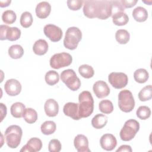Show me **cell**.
Instances as JSON below:
<instances>
[{
	"label": "cell",
	"instance_id": "cell-1",
	"mask_svg": "<svg viewBox=\"0 0 152 152\" xmlns=\"http://www.w3.org/2000/svg\"><path fill=\"white\" fill-rule=\"evenodd\" d=\"M83 3V13L87 18L106 20L112 15L111 1L88 0Z\"/></svg>",
	"mask_w": 152,
	"mask_h": 152
},
{
	"label": "cell",
	"instance_id": "cell-2",
	"mask_svg": "<svg viewBox=\"0 0 152 152\" xmlns=\"http://www.w3.org/2000/svg\"><path fill=\"white\" fill-rule=\"evenodd\" d=\"M79 114L81 118H87L91 115L94 109V100L88 91L81 92L78 96Z\"/></svg>",
	"mask_w": 152,
	"mask_h": 152
},
{
	"label": "cell",
	"instance_id": "cell-3",
	"mask_svg": "<svg viewBox=\"0 0 152 152\" xmlns=\"http://www.w3.org/2000/svg\"><path fill=\"white\" fill-rule=\"evenodd\" d=\"M23 131L20 126L12 125L8 126L5 131V137L7 145L11 148H17L20 144Z\"/></svg>",
	"mask_w": 152,
	"mask_h": 152
},
{
	"label": "cell",
	"instance_id": "cell-4",
	"mask_svg": "<svg viewBox=\"0 0 152 152\" xmlns=\"http://www.w3.org/2000/svg\"><path fill=\"white\" fill-rule=\"evenodd\" d=\"M81 39L82 33L78 27H69L65 33V38L64 39V45L66 48L69 50H74L77 48Z\"/></svg>",
	"mask_w": 152,
	"mask_h": 152
},
{
	"label": "cell",
	"instance_id": "cell-5",
	"mask_svg": "<svg viewBox=\"0 0 152 152\" xmlns=\"http://www.w3.org/2000/svg\"><path fill=\"white\" fill-rule=\"evenodd\" d=\"M140 129V124L135 119L127 120L120 131L121 139L124 141L132 140Z\"/></svg>",
	"mask_w": 152,
	"mask_h": 152
},
{
	"label": "cell",
	"instance_id": "cell-6",
	"mask_svg": "<svg viewBox=\"0 0 152 152\" xmlns=\"http://www.w3.org/2000/svg\"><path fill=\"white\" fill-rule=\"evenodd\" d=\"M118 106L124 112H130L135 107V101L132 93L128 90H124L118 95Z\"/></svg>",
	"mask_w": 152,
	"mask_h": 152
},
{
	"label": "cell",
	"instance_id": "cell-7",
	"mask_svg": "<svg viewBox=\"0 0 152 152\" xmlns=\"http://www.w3.org/2000/svg\"><path fill=\"white\" fill-rule=\"evenodd\" d=\"M62 81L72 91L78 90L81 86V81L77 76L75 72L72 69L63 71L61 74Z\"/></svg>",
	"mask_w": 152,
	"mask_h": 152
},
{
	"label": "cell",
	"instance_id": "cell-8",
	"mask_svg": "<svg viewBox=\"0 0 152 152\" xmlns=\"http://www.w3.org/2000/svg\"><path fill=\"white\" fill-rule=\"evenodd\" d=\"M72 61L71 55L66 52H62L53 55L50 59V65L54 69L68 66Z\"/></svg>",
	"mask_w": 152,
	"mask_h": 152
},
{
	"label": "cell",
	"instance_id": "cell-9",
	"mask_svg": "<svg viewBox=\"0 0 152 152\" xmlns=\"http://www.w3.org/2000/svg\"><path fill=\"white\" fill-rule=\"evenodd\" d=\"M21 36V30L16 27H10L7 25H1L0 26V39L1 40H8L10 41H15Z\"/></svg>",
	"mask_w": 152,
	"mask_h": 152
},
{
	"label": "cell",
	"instance_id": "cell-10",
	"mask_svg": "<svg viewBox=\"0 0 152 152\" xmlns=\"http://www.w3.org/2000/svg\"><path fill=\"white\" fill-rule=\"evenodd\" d=\"M108 80L114 88L121 89L127 85L128 78V76L124 72H113L109 75Z\"/></svg>",
	"mask_w": 152,
	"mask_h": 152
},
{
	"label": "cell",
	"instance_id": "cell-11",
	"mask_svg": "<svg viewBox=\"0 0 152 152\" xmlns=\"http://www.w3.org/2000/svg\"><path fill=\"white\" fill-rule=\"evenodd\" d=\"M43 31L45 36L53 42L59 41L62 37L61 28L54 24H46L44 27Z\"/></svg>",
	"mask_w": 152,
	"mask_h": 152
},
{
	"label": "cell",
	"instance_id": "cell-12",
	"mask_svg": "<svg viewBox=\"0 0 152 152\" xmlns=\"http://www.w3.org/2000/svg\"><path fill=\"white\" fill-rule=\"evenodd\" d=\"M4 90L9 96H15L20 93L21 85L18 80L14 78L10 79L5 83Z\"/></svg>",
	"mask_w": 152,
	"mask_h": 152
},
{
	"label": "cell",
	"instance_id": "cell-13",
	"mask_svg": "<svg viewBox=\"0 0 152 152\" xmlns=\"http://www.w3.org/2000/svg\"><path fill=\"white\" fill-rule=\"evenodd\" d=\"M94 93L97 97L102 99L107 97L110 93V88L107 83L102 80L96 81L93 87Z\"/></svg>",
	"mask_w": 152,
	"mask_h": 152
},
{
	"label": "cell",
	"instance_id": "cell-14",
	"mask_svg": "<svg viewBox=\"0 0 152 152\" xmlns=\"http://www.w3.org/2000/svg\"><path fill=\"white\" fill-rule=\"evenodd\" d=\"M101 147L106 151L113 150L117 145L115 137L111 134H105L102 136L100 140Z\"/></svg>",
	"mask_w": 152,
	"mask_h": 152
},
{
	"label": "cell",
	"instance_id": "cell-15",
	"mask_svg": "<svg viewBox=\"0 0 152 152\" xmlns=\"http://www.w3.org/2000/svg\"><path fill=\"white\" fill-rule=\"evenodd\" d=\"M63 112L66 116H68L74 120H79L81 119L79 114V105L74 102H68L66 103L63 108Z\"/></svg>",
	"mask_w": 152,
	"mask_h": 152
},
{
	"label": "cell",
	"instance_id": "cell-16",
	"mask_svg": "<svg viewBox=\"0 0 152 152\" xmlns=\"http://www.w3.org/2000/svg\"><path fill=\"white\" fill-rule=\"evenodd\" d=\"M74 144L75 149L78 152H90L88 148V141L87 138L83 135L78 134L74 140Z\"/></svg>",
	"mask_w": 152,
	"mask_h": 152
},
{
	"label": "cell",
	"instance_id": "cell-17",
	"mask_svg": "<svg viewBox=\"0 0 152 152\" xmlns=\"http://www.w3.org/2000/svg\"><path fill=\"white\" fill-rule=\"evenodd\" d=\"M42 147V142L41 140L37 137L30 138L27 144L22 147L20 150L21 152L28 151V152H36L41 150Z\"/></svg>",
	"mask_w": 152,
	"mask_h": 152
},
{
	"label": "cell",
	"instance_id": "cell-18",
	"mask_svg": "<svg viewBox=\"0 0 152 152\" xmlns=\"http://www.w3.org/2000/svg\"><path fill=\"white\" fill-rule=\"evenodd\" d=\"M44 109L46 115L49 117H55L58 113L59 105L55 100L49 99L46 101Z\"/></svg>",
	"mask_w": 152,
	"mask_h": 152
},
{
	"label": "cell",
	"instance_id": "cell-19",
	"mask_svg": "<svg viewBox=\"0 0 152 152\" xmlns=\"http://www.w3.org/2000/svg\"><path fill=\"white\" fill-rule=\"evenodd\" d=\"M51 11V6L46 1H43L39 3L36 7V14L39 18H46L49 16Z\"/></svg>",
	"mask_w": 152,
	"mask_h": 152
},
{
	"label": "cell",
	"instance_id": "cell-20",
	"mask_svg": "<svg viewBox=\"0 0 152 152\" xmlns=\"http://www.w3.org/2000/svg\"><path fill=\"white\" fill-rule=\"evenodd\" d=\"M48 50V43L44 39H39L35 42L33 46L34 53L37 55H45Z\"/></svg>",
	"mask_w": 152,
	"mask_h": 152
},
{
	"label": "cell",
	"instance_id": "cell-21",
	"mask_svg": "<svg viewBox=\"0 0 152 152\" xmlns=\"http://www.w3.org/2000/svg\"><path fill=\"white\" fill-rule=\"evenodd\" d=\"M132 17L138 22H144L148 17V12L142 7H137L132 11Z\"/></svg>",
	"mask_w": 152,
	"mask_h": 152
},
{
	"label": "cell",
	"instance_id": "cell-22",
	"mask_svg": "<svg viewBox=\"0 0 152 152\" xmlns=\"http://www.w3.org/2000/svg\"><path fill=\"white\" fill-rule=\"evenodd\" d=\"M107 122V117L103 114H97L92 120V126L96 129H101L103 128Z\"/></svg>",
	"mask_w": 152,
	"mask_h": 152
},
{
	"label": "cell",
	"instance_id": "cell-23",
	"mask_svg": "<svg viewBox=\"0 0 152 152\" xmlns=\"http://www.w3.org/2000/svg\"><path fill=\"white\" fill-rule=\"evenodd\" d=\"M112 21L116 26H122L126 24L129 21L128 16L124 12H119L112 15Z\"/></svg>",
	"mask_w": 152,
	"mask_h": 152
},
{
	"label": "cell",
	"instance_id": "cell-24",
	"mask_svg": "<svg viewBox=\"0 0 152 152\" xmlns=\"http://www.w3.org/2000/svg\"><path fill=\"white\" fill-rule=\"evenodd\" d=\"M26 109L25 105L21 102H15L11 106V113L16 118H20L23 116V112Z\"/></svg>",
	"mask_w": 152,
	"mask_h": 152
},
{
	"label": "cell",
	"instance_id": "cell-25",
	"mask_svg": "<svg viewBox=\"0 0 152 152\" xmlns=\"http://www.w3.org/2000/svg\"><path fill=\"white\" fill-rule=\"evenodd\" d=\"M23 117L26 122L31 124L37 121V112L32 108H26L23 112Z\"/></svg>",
	"mask_w": 152,
	"mask_h": 152
},
{
	"label": "cell",
	"instance_id": "cell-26",
	"mask_svg": "<svg viewBox=\"0 0 152 152\" xmlns=\"http://www.w3.org/2000/svg\"><path fill=\"white\" fill-rule=\"evenodd\" d=\"M24 54V49L21 45H14L8 49V55L12 59H19Z\"/></svg>",
	"mask_w": 152,
	"mask_h": 152
},
{
	"label": "cell",
	"instance_id": "cell-27",
	"mask_svg": "<svg viewBox=\"0 0 152 152\" xmlns=\"http://www.w3.org/2000/svg\"><path fill=\"white\" fill-rule=\"evenodd\" d=\"M149 74L147 71L144 68L137 69L134 73V78L138 83H144L148 79Z\"/></svg>",
	"mask_w": 152,
	"mask_h": 152
},
{
	"label": "cell",
	"instance_id": "cell-28",
	"mask_svg": "<svg viewBox=\"0 0 152 152\" xmlns=\"http://www.w3.org/2000/svg\"><path fill=\"white\" fill-rule=\"evenodd\" d=\"M56 124L52 121H47L44 122L40 127L42 132L45 135H50L56 131Z\"/></svg>",
	"mask_w": 152,
	"mask_h": 152
},
{
	"label": "cell",
	"instance_id": "cell-29",
	"mask_svg": "<svg viewBox=\"0 0 152 152\" xmlns=\"http://www.w3.org/2000/svg\"><path fill=\"white\" fill-rule=\"evenodd\" d=\"M116 41L120 44H126L128 42L130 38L129 32L124 29H119L115 33Z\"/></svg>",
	"mask_w": 152,
	"mask_h": 152
},
{
	"label": "cell",
	"instance_id": "cell-30",
	"mask_svg": "<svg viewBox=\"0 0 152 152\" xmlns=\"http://www.w3.org/2000/svg\"><path fill=\"white\" fill-rule=\"evenodd\" d=\"M46 83L49 86H53L56 84L59 80V74L53 70L48 71L45 77Z\"/></svg>",
	"mask_w": 152,
	"mask_h": 152
},
{
	"label": "cell",
	"instance_id": "cell-31",
	"mask_svg": "<svg viewBox=\"0 0 152 152\" xmlns=\"http://www.w3.org/2000/svg\"><path fill=\"white\" fill-rule=\"evenodd\" d=\"M152 97V86L148 85L142 88L138 93V98L140 101L145 102L149 100Z\"/></svg>",
	"mask_w": 152,
	"mask_h": 152
},
{
	"label": "cell",
	"instance_id": "cell-32",
	"mask_svg": "<svg viewBox=\"0 0 152 152\" xmlns=\"http://www.w3.org/2000/svg\"><path fill=\"white\" fill-rule=\"evenodd\" d=\"M78 71L80 74L85 78H90L94 74L93 67L87 64L81 65L78 68Z\"/></svg>",
	"mask_w": 152,
	"mask_h": 152
},
{
	"label": "cell",
	"instance_id": "cell-33",
	"mask_svg": "<svg viewBox=\"0 0 152 152\" xmlns=\"http://www.w3.org/2000/svg\"><path fill=\"white\" fill-rule=\"evenodd\" d=\"M99 108L100 112L104 114H109L113 110V106L109 100H103L99 104Z\"/></svg>",
	"mask_w": 152,
	"mask_h": 152
},
{
	"label": "cell",
	"instance_id": "cell-34",
	"mask_svg": "<svg viewBox=\"0 0 152 152\" xmlns=\"http://www.w3.org/2000/svg\"><path fill=\"white\" fill-rule=\"evenodd\" d=\"M17 19V15L14 11L12 10L5 11L2 15V20L4 23L8 24L14 23Z\"/></svg>",
	"mask_w": 152,
	"mask_h": 152
},
{
	"label": "cell",
	"instance_id": "cell-35",
	"mask_svg": "<svg viewBox=\"0 0 152 152\" xmlns=\"http://www.w3.org/2000/svg\"><path fill=\"white\" fill-rule=\"evenodd\" d=\"M33 23V17L30 12H24L20 17V24L24 28L30 27Z\"/></svg>",
	"mask_w": 152,
	"mask_h": 152
},
{
	"label": "cell",
	"instance_id": "cell-36",
	"mask_svg": "<svg viewBox=\"0 0 152 152\" xmlns=\"http://www.w3.org/2000/svg\"><path fill=\"white\" fill-rule=\"evenodd\" d=\"M136 114L137 117L140 119L145 120L150 116L151 110L146 106H141L137 110Z\"/></svg>",
	"mask_w": 152,
	"mask_h": 152
},
{
	"label": "cell",
	"instance_id": "cell-37",
	"mask_svg": "<svg viewBox=\"0 0 152 152\" xmlns=\"http://www.w3.org/2000/svg\"><path fill=\"white\" fill-rule=\"evenodd\" d=\"M48 150L50 152H59L61 150V144L57 139H52L48 145Z\"/></svg>",
	"mask_w": 152,
	"mask_h": 152
},
{
	"label": "cell",
	"instance_id": "cell-38",
	"mask_svg": "<svg viewBox=\"0 0 152 152\" xmlns=\"http://www.w3.org/2000/svg\"><path fill=\"white\" fill-rule=\"evenodd\" d=\"M111 3L112 15L119 12H124L125 8L123 7L121 1H111Z\"/></svg>",
	"mask_w": 152,
	"mask_h": 152
},
{
	"label": "cell",
	"instance_id": "cell-39",
	"mask_svg": "<svg viewBox=\"0 0 152 152\" xmlns=\"http://www.w3.org/2000/svg\"><path fill=\"white\" fill-rule=\"evenodd\" d=\"M84 1L80 0H69L67 1V5L68 8L73 11H76L80 10Z\"/></svg>",
	"mask_w": 152,
	"mask_h": 152
},
{
	"label": "cell",
	"instance_id": "cell-40",
	"mask_svg": "<svg viewBox=\"0 0 152 152\" xmlns=\"http://www.w3.org/2000/svg\"><path fill=\"white\" fill-rule=\"evenodd\" d=\"M123 7L125 8H129L134 7L138 2L137 0H121V1Z\"/></svg>",
	"mask_w": 152,
	"mask_h": 152
},
{
	"label": "cell",
	"instance_id": "cell-41",
	"mask_svg": "<svg viewBox=\"0 0 152 152\" xmlns=\"http://www.w3.org/2000/svg\"><path fill=\"white\" fill-rule=\"evenodd\" d=\"M117 152H120V151H127V152H131L132 151V148L130 145H122L120 146L119 148L116 150Z\"/></svg>",
	"mask_w": 152,
	"mask_h": 152
},
{
	"label": "cell",
	"instance_id": "cell-42",
	"mask_svg": "<svg viewBox=\"0 0 152 152\" xmlns=\"http://www.w3.org/2000/svg\"><path fill=\"white\" fill-rule=\"evenodd\" d=\"M0 104L1 107V121H2L7 115V107L5 105H4L2 103Z\"/></svg>",
	"mask_w": 152,
	"mask_h": 152
},
{
	"label": "cell",
	"instance_id": "cell-43",
	"mask_svg": "<svg viewBox=\"0 0 152 152\" xmlns=\"http://www.w3.org/2000/svg\"><path fill=\"white\" fill-rule=\"evenodd\" d=\"M11 2V1L10 0H6V1H0V7L3 8V7H8Z\"/></svg>",
	"mask_w": 152,
	"mask_h": 152
}]
</instances>
